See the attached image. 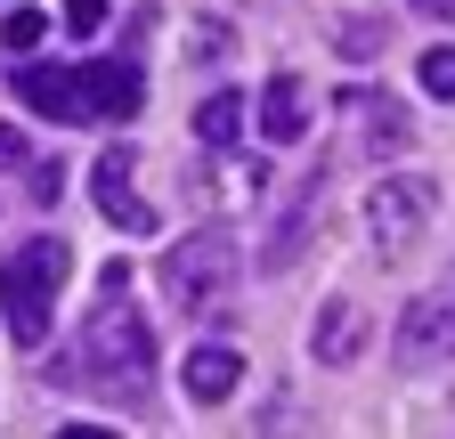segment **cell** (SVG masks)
Returning a JSON list of instances; mask_svg holds the SVG:
<instances>
[{
	"mask_svg": "<svg viewBox=\"0 0 455 439\" xmlns=\"http://www.w3.org/2000/svg\"><path fill=\"white\" fill-rule=\"evenodd\" d=\"M431 204H439V188L415 180V172L382 180V188L366 196V236H374V252H382V260H407V244L431 228Z\"/></svg>",
	"mask_w": 455,
	"mask_h": 439,
	"instance_id": "4",
	"label": "cell"
},
{
	"mask_svg": "<svg viewBox=\"0 0 455 439\" xmlns=\"http://www.w3.org/2000/svg\"><path fill=\"white\" fill-rule=\"evenodd\" d=\"M236 123H244V98H236V90H212V98L196 106V139H204V147H228V139H236Z\"/></svg>",
	"mask_w": 455,
	"mask_h": 439,
	"instance_id": "12",
	"label": "cell"
},
{
	"mask_svg": "<svg viewBox=\"0 0 455 439\" xmlns=\"http://www.w3.org/2000/svg\"><path fill=\"white\" fill-rule=\"evenodd\" d=\"M82 358H90V374H106V382H139V374L155 366V334H147V317H139L123 293H106V301L82 317Z\"/></svg>",
	"mask_w": 455,
	"mask_h": 439,
	"instance_id": "3",
	"label": "cell"
},
{
	"mask_svg": "<svg viewBox=\"0 0 455 439\" xmlns=\"http://www.w3.org/2000/svg\"><path fill=\"white\" fill-rule=\"evenodd\" d=\"M74 268V244L66 236H25L9 260H0V317H9V334L25 350L49 342V317H57V285H66Z\"/></svg>",
	"mask_w": 455,
	"mask_h": 439,
	"instance_id": "1",
	"label": "cell"
},
{
	"mask_svg": "<svg viewBox=\"0 0 455 439\" xmlns=\"http://www.w3.org/2000/svg\"><path fill=\"white\" fill-rule=\"evenodd\" d=\"M57 188H66V172H57L49 155H33V196H41V204H57Z\"/></svg>",
	"mask_w": 455,
	"mask_h": 439,
	"instance_id": "17",
	"label": "cell"
},
{
	"mask_svg": "<svg viewBox=\"0 0 455 439\" xmlns=\"http://www.w3.org/2000/svg\"><path fill=\"white\" fill-rule=\"evenodd\" d=\"M301 131H309V90H301L293 74H276V82L260 90V139H268V147H293Z\"/></svg>",
	"mask_w": 455,
	"mask_h": 439,
	"instance_id": "10",
	"label": "cell"
},
{
	"mask_svg": "<svg viewBox=\"0 0 455 439\" xmlns=\"http://www.w3.org/2000/svg\"><path fill=\"white\" fill-rule=\"evenodd\" d=\"M82 82V115H106V123H131L147 106V74L131 58H98V66H74Z\"/></svg>",
	"mask_w": 455,
	"mask_h": 439,
	"instance_id": "5",
	"label": "cell"
},
{
	"mask_svg": "<svg viewBox=\"0 0 455 439\" xmlns=\"http://www.w3.org/2000/svg\"><path fill=\"white\" fill-rule=\"evenodd\" d=\"M66 25H74V33H98V25H106V0H66Z\"/></svg>",
	"mask_w": 455,
	"mask_h": 439,
	"instance_id": "18",
	"label": "cell"
},
{
	"mask_svg": "<svg viewBox=\"0 0 455 439\" xmlns=\"http://www.w3.org/2000/svg\"><path fill=\"white\" fill-rule=\"evenodd\" d=\"M333 49H341V58H374V49H382V25L374 17H350V25L333 33Z\"/></svg>",
	"mask_w": 455,
	"mask_h": 439,
	"instance_id": "16",
	"label": "cell"
},
{
	"mask_svg": "<svg viewBox=\"0 0 455 439\" xmlns=\"http://www.w3.org/2000/svg\"><path fill=\"white\" fill-rule=\"evenodd\" d=\"M17 98L33 106L41 123H82V82H74V66H25L17 74Z\"/></svg>",
	"mask_w": 455,
	"mask_h": 439,
	"instance_id": "9",
	"label": "cell"
},
{
	"mask_svg": "<svg viewBox=\"0 0 455 439\" xmlns=\"http://www.w3.org/2000/svg\"><path fill=\"white\" fill-rule=\"evenodd\" d=\"M415 74H423V90H431V98H455V41L423 49V66H415Z\"/></svg>",
	"mask_w": 455,
	"mask_h": 439,
	"instance_id": "15",
	"label": "cell"
},
{
	"mask_svg": "<svg viewBox=\"0 0 455 439\" xmlns=\"http://www.w3.org/2000/svg\"><path fill=\"white\" fill-rule=\"evenodd\" d=\"M41 41H49V17L41 9H9V17H0V49H9V58H33Z\"/></svg>",
	"mask_w": 455,
	"mask_h": 439,
	"instance_id": "14",
	"label": "cell"
},
{
	"mask_svg": "<svg viewBox=\"0 0 455 439\" xmlns=\"http://www.w3.org/2000/svg\"><path fill=\"white\" fill-rule=\"evenodd\" d=\"M0 163H33V147H25V131H17V123H0Z\"/></svg>",
	"mask_w": 455,
	"mask_h": 439,
	"instance_id": "19",
	"label": "cell"
},
{
	"mask_svg": "<svg viewBox=\"0 0 455 439\" xmlns=\"http://www.w3.org/2000/svg\"><path fill=\"white\" fill-rule=\"evenodd\" d=\"M415 9H431V17H455V0H415Z\"/></svg>",
	"mask_w": 455,
	"mask_h": 439,
	"instance_id": "20",
	"label": "cell"
},
{
	"mask_svg": "<svg viewBox=\"0 0 455 439\" xmlns=\"http://www.w3.org/2000/svg\"><path fill=\"white\" fill-rule=\"evenodd\" d=\"M358 334H366V317H358V309H325V317H317V358L341 366V358L358 350Z\"/></svg>",
	"mask_w": 455,
	"mask_h": 439,
	"instance_id": "13",
	"label": "cell"
},
{
	"mask_svg": "<svg viewBox=\"0 0 455 439\" xmlns=\"http://www.w3.org/2000/svg\"><path fill=\"white\" fill-rule=\"evenodd\" d=\"M398 358H407V366H439V358H455V293H423V301H407V317H398Z\"/></svg>",
	"mask_w": 455,
	"mask_h": 439,
	"instance_id": "6",
	"label": "cell"
},
{
	"mask_svg": "<svg viewBox=\"0 0 455 439\" xmlns=\"http://www.w3.org/2000/svg\"><path fill=\"white\" fill-rule=\"evenodd\" d=\"M236 382H244V358L228 350V342H196V350L180 358V391H188L196 407H220Z\"/></svg>",
	"mask_w": 455,
	"mask_h": 439,
	"instance_id": "8",
	"label": "cell"
},
{
	"mask_svg": "<svg viewBox=\"0 0 455 439\" xmlns=\"http://www.w3.org/2000/svg\"><path fill=\"white\" fill-rule=\"evenodd\" d=\"M317 196H325V180H301L293 212H284V228H268V268H284V260L309 244V212H317Z\"/></svg>",
	"mask_w": 455,
	"mask_h": 439,
	"instance_id": "11",
	"label": "cell"
},
{
	"mask_svg": "<svg viewBox=\"0 0 455 439\" xmlns=\"http://www.w3.org/2000/svg\"><path fill=\"white\" fill-rule=\"evenodd\" d=\"M236 236L228 228H196V236H180L163 252V293H171V309H204V301H220V293H236Z\"/></svg>",
	"mask_w": 455,
	"mask_h": 439,
	"instance_id": "2",
	"label": "cell"
},
{
	"mask_svg": "<svg viewBox=\"0 0 455 439\" xmlns=\"http://www.w3.org/2000/svg\"><path fill=\"white\" fill-rule=\"evenodd\" d=\"M131 163H139L131 147H106V155H98V172H90V196H98V212L114 220V228L147 236V228H155V212H147V204H139V188H131Z\"/></svg>",
	"mask_w": 455,
	"mask_h": 439,
	"instance_id": "7",
	"label": "cell"
}]
</instances>
